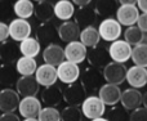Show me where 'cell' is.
I'll use <instances>...</instances> for the list:
<instances>
[{
    "label": "cell",
    "instance_id": "1",
    "mask_svg": "<svg viewBox=\"0 0 147 121\" xmlns=\"http://www.w3.org/2000/svg\"><path fill=\"white\" fill-rule=\"evenodd\" d=\"M119 4L120 5L117 7L115 19L121 26H125V27L136 26L138 17H140L137 1H134V0H120Z\"/></svg>",
    "mask_w": 147,
    "mask_h": 121
},
{
    "label": "cell",
    "instance_id": "2",
    "mask_svg": "<svg viewBox=\"0 0 147 121\" xmlns=\"http://www.w3.org/2000/svg\"><path fill=\"white\" fill-rule=\"evenodd\" d=\"M103 75L101 70L94 67H88L80 73V84L85 89L86 93H93L102 88L103 85Z\"/></svg>",
    "mask_w": 147,
    "mask_h": 121
},
{
    "label": "cell",
    "instance_id": "3",
    "mask_svg": "<svg viewBox=\"0 0 147 121\" xmlns=\"http://www.w3.org/2000/svg\"><path fill=\"white\" fill-rule=\"evenodd\" d=\"M81 114L89 120H96L99 117H103L106 114V106L99 99L98 95H89L85 98L83 104L80 106Z\"/></svg>",
    "mask_w": 147,
    "mask_h": 121
},
{
    "label": "cell",
    "instance_id": "4",
    "mask_svg": "<svg viewBox=\"0 0 147 121\" xmlns=\"http://www.w3.org/2000/svg\"><path fill=\"white\" fill-rule=\"evenodd\" d=\"M127 70L124 65L121 63H116V62H109L105 68L102 70V75L103 79L107 84H112V85H117L123 84L125 81L127 77Z\"/></svg>",
    "mask_w": 147,
    "mask_h": 121
},
{
    "label": "cell",
    "instance_id": "5",
    "mask_svg": "<svg viewBox=\"0 0 147 121\" xmlns=\"http://www.w3.org/2000/svg\"><path fill=\"white\" fill-rule=\"evenodd\" d=\"M109 56L110 59L112 62L116 63H121L124 65L127 61L130 59L132 57V46L124 40V39H119V40L111 43V45L109 46Z\"/></svg>",
    "mask_w": 147,
    "mask_h": 121
},
{
    "label": "cell",
    "instance_id": "6",
    "mask_svg": "<svg viewBox=\"0 0 147 121\" xmlns=\"http://www.w3.org/2000/svg\"><path fill=\"white\" fill-rule=\"evenodd\" d=\"M98 32L101 39H103L105 41L114 43V41L119 40L120 35H121V25L114 17L106 18V19H103L99 23Z\"/></svg>",
    "mask_w": 147,
    "mask_h": 121
},
{
    "label": "cell",
    "instance_id": "7",
    "mask_svg": "<svg viewBox=\"0 0 147 121\" xmlns=\"http://www.w3.org/2000/svg\"><path fill=\"white\" fill-rule=\"evenodd\" d=\"M63 93V101L66 102L69 106H74V107H79L83 104V102L86 98V91L83 88L80 83H74L67 85L66 88L62 90Z\"/></svg>",
    "mask_w": 147,
    "mask_h": 121
},
{
    "label": "cell",
    "instance_id": "8",
    "mask_svg": "<svg viewBox=\"0 0 147 121\" xmlns=\"http://www.w3.org/2000/svg\"><path fill=\"white\" fill-rule=\"evenodd\" d=\"M21 102V97L12 88H4L0 90V112L13 114L18 110Z\"/></svg>",
    "mask_w": 147,
    "mask_h": 121
},
{
    "label": "cell",
    "instance_id": "9",
    "mask_svg": "<svg viewBox=\"0 0 147 121\" xmlns=\"http://www.w3.org/2000/svg\"><path fill=\"white\" fill-rule=\"evenodd\" d=\"M32 28H31V23L27 19H20L16 18L9 23V38L13 41H21L26 40L27 38L31 36Z\"/></svg>",
    "mask_w": 147,
    "mask_h": 121
},
{
    "label": "cell",
    "instance_id": "10",
    "mask_svg": "<svg viewBox=\"0 0 147 121\" xmlns=\"http://www.w3.org/2000/svg\"><path fill=\"white\" fill-rule=\"evenodd\" d=\"M35 34V39L39 41V44L48 46L51 44H54V40L58 38V27L52 21H49V22L40 23Z\"/></svg>",
    "mask_w": 147,
    "mask_h": 121
},
{
    "label": "cell",
    "instance_id": "11",
    "mask_svg": "<svg viewBox=\"0 0 147 121\" xmlns=\"http://www.w3.org/2000/svg\"><path fill=\"white\" fill-rule=\"evenodd\" d=\"M80 68L79 65L71 63L69 61H65L57 67V77L66 85L74 84L80 79Z\"/></svg>",
    "mask_w": 147,
    "mask_h": 121
},
{
    "label": "cell",
    "instance_id": "12",
    "mask_svg": "<svg viewBox=\"0 0 147 121\" xmlns=\"http://www.w3.org/2000/svg\"><path fill=\"white\" fill-rule=\"evenodd\" d=\"M41 102L36 97H27L21 98L18 111L23 119H38L39 114L41 111Z\"/></svg>",
    "mask_w": 147,
    "mask_h": 121
},
{
    "label": "cell",
    "instance_id": "13",
    "mask_svg": "<svg viewBox=\"0 0 147 121\" xmlns=\"http://www.w3.org/2000/svg\"><path fill=\"white\" fill-rule=\"evenodd\" d=\"M40 85L38 84L35 76H21L16 83V91L22 98L27 97H36L39 93Z\"/></svg>",
    "mask_w": 147,
    "mask_h": 121
},
{
    "label": "cell",
    "instance_id": "14",
    "mask_svg": "<svg viewBox=\"0 0 147 121\" xmlns=\"http://www.w3.org/2000/svg\"><path fill=\"white\" fill-rule=\"evenodd\" d=\"M75 21L74 22L79 26L80 30H84V28L88 27H94V25L97 23V19H98V14H97L96 9L90 5L85 8H80L78 12H75V15H74Z\"/></svg>",
    "mask_w": 147,
    "mask_h": 121
},
{
    "label": "cell",
    "instance_id": "15",
    "mask_svg": "<svg viewBox=\"0 0 147 121\" xmlns=\"http://www.w3.org/2000/svg\"><path fill=\"white\" fill-rule=\"evenodd\" d=\"M142 95L143 94L138 89H125L124 91H121V98H120L121 107L127 112H132L134 110L140 108L141 104H142Z\"/></svg>",
    "mask_w": 147,
    "mask_h": 121
},
{
    "label": "cell",
    "instance_id": "16",
    "mask_svg": "<svg viewBox=\"0 0 147 121\" xmlns=\"http://www.w3.org/2000/svg\"><path fill=\"white\" fill-rule=\"evenodd\" d=\"M35 79L39 85L44 86V88L56 85V81L58 80V77H57V68L53 67V66L47 65V63L38 66V70L35 72Z\"/></svg>",
    "mask_w": 147,
    "mask_h": 121
},
{
    "label": "cell",
    "instance_id": "17",
    "mask_svg": "<svg viewBox=\"0 0 147 121\" xmlns=\"http://www.w3.org/2000/svg\"><path fill=\"white\" fill-rule=\"evenodd\" d=\"M98 97L105 106H111L115 107L120 102L121 98V90L117 85H112V84H103L102 88L98 90Z\"/></svg>",
    "mask_w": 147,
    "mask_h": 121
},
{
    "label": "cell",
    "instance_id": "18",
    "mask_svg": "<svg viewBox=\"0 0 147 121\" xmlns=\"http://www.w3.org/2000/svg\"><path fill=\"white\" fill-rule=\"evenodd\" d=\"M86 59H88L90 67H94L97 70H103L105 66L110 62L109 50L105 46H96L88 50L86 53Z\"/></svg>",
    "mask_w": 147,
    "mask_h": 121
},
{
    "label": "cell",
    "instance_id": "19",
    "mask_svg": "<svg viewBox=\"0 0 147 121\" xmlns=\"http://www.w3.org/2000/svg\"><path fill=\"white\" fill-rule=\"evenodd\" d=\"M125 81L130 85V88L138 89L147 85V68L138 67V66H132L127 70V77Z\"/></svg>",
    "mask_w": 147,
    "mask_h": 121
},
{
    "label": "cell",
    "instance_id": "20",
    "mask_svg": "<svg viewBox=\"0 0 147 121\" xmlns=\"http://www.w3.org/2000/svg\"><path fill=\"white\" fill-rule=\"evenodd\" d=\"M43 59L47 65L53 66V67H58L62 62H65V49L58 44H51V45L45 46L43 50Z\"/></svg>",
    "mask_w": 147,
    "mask_h": 121
},
{
    "label": "cell",
    "instance_id": "21",
    "mask_svg": "<svg viewBox=\"0 0 147 121\" xmlns=\"http://www.w3.org/2000/svg\"><path fill=\"white\" fill-rule=\"evenodd\" d=\"M65 49V59L71 63L79 65L86 59V53L88 49L80 43V41H74L66 45Z\"/></svg>",
    "mask_w": 147,
    "mask_h": 121
},
{
    "label": "cell",
    "instance_id": "22",
    "mask_svg": "<svg viewBox=\"0 0 147 121\" xmlns=\"http://www.w3.org/2000/svg\"><path fill=\"white\" fill-rule=\"evenodd\" d=\"M20 58V46L14 41L7 40L0 44V61L3 65H13Z\"/></svg>",
    "mask_w": 147,
    "mask_h": 121
},
{
    "label": "cell",
    "instance_id": "23",
    "mask_svg": "<svg viewBox=\"0 0 147 121\" xmlns=\"http://www.w3.org/2000/svg\"><path fill=\"white\" fill-rule=\"evenodd\" d=\"M80 31L81 30L74 21H67L58 26V39H61L66 44L74 43V41H78Z\"/></svg>",
    "mask_w": 147,
    "mask_h": 121
},
{
    "label": "cell",
    "instance_id": "24",
    "mask_svg": "<svg viewBox=\"0 0 147 121\" xmlns=\"http://www.w3.org/2000/svg\"><path fill=\"white\" fill-rule=\"evenodd\" d=\"M62 101H63V93H62V89L59 86L52 85L41 91V103L45 104V107H54L56 108Z\"/></svg>",
    "mask_w": 147,
    "mask_h": 121
},
{
    "label": "cell",
    "instance_id": "25",
    "mask_svg": "<svg viewBox=\"0 0 147 121\" xmlns=\"http://www.w3.org/2000/svg\"><path fill=\"white\" fill-rule=\"evenodd\" d=\"M34 14H35L36 19L40 21L41 23L52 21V18L54 17V3L49 1V0L38 1L34 8Z\"/></svg>",
    "mask_w": 147,
    "mask_h": 121
},
{
    "label": "cell",
    "instance_id": "26",
    "mask_svg": "<svg viewBox=\"0 0 147 121\" xmlns=\"http://www.w3.org/2000/svg\"><path fill=\"white\" fill-rule=\"evenodd\" d=\"M75 15V7L70 0H59L54 4V17L67 22Z\"/></svg>",
    "mask_w": 147,
    "mask_h": 121
},
{
    "label": "cell",
    "instance_id": "27",
    "mask_svg": "<svg viewBox=\"0 0 147 121\" xmlns=\"http://www.w3.org/2000/svg\"><path fill=\"white\" fill-rule=\"evenodd\" d=\"M17 73L21 76H34L38 70V63L35 58H27V57H20L14 65Z\"/></svg>",
    "mask_w": 147,
    "mask_h": 121
},
{
    "label": "cell",
    "instance_id": "28",
    "mask_svg": "<svg viewBox=\"0 0 147 121\" xmlns=\"http://www.w3.org/2000/svg\"><path fill=\"white\" fill-rule=\"evenodd\" d=\"M80 43L83 44L85 48H96L98 46L99 40H101V36H99L98 32V28L96 27H88V28H84V30L80 31Z\"/></svg>",
    "mask_w": 147,
    "mask_h": 121
},
{
    "label": "cell",
    "instance_id": "29",
    "mask_svg": "<svg viewBox=\"0 0 147 121\" xmlns=\"http://www.w3.org/2000/svg\"><path fill=\"white\" fill-rule=\"evenodd\" d=\"M20 53L22 54V57H27V58H35L40 53L41 45L39 44V41L35 38H27L26 40L20 43Z\"/></svg>",
    "mask_w": 147,
    "mask_h": 121
},
{
    "label": "cell",
    "instance_id": "30",
    "mask_svg": "<svg viewBox=\"0 0 147 121\" xmlns=\"http://www.w3.org/2000/svg\"><path fill=\"white\" fill-rule=\"evenodd\" d=\"M17 71L13 65L0 66V85L5 88H12L17 83Z\"/></svg>",
    "mask_w": 147,
    "mask_h": 121
},
{
    "label": "cell",
    "instance_id": "31",
    "mask_svg": "<svg viewBox=\"0 0 147 121\" xmlns=\"http://www.w3.org/2000/svg\"><path fill=\"white\" fill-rule=\"evenodd\" d=\"M117 1L114 0H101V1H96L94 3V9H96L98 17H105L106 18H111V15L116 14L117 10Z\"/></svg>",
    "mask_w": 147,
    "mask_h": 121
},
{
    "label": "cell",
    "instance_id": "32",
    "mask_svg": "<svg viewBox=\"0 0 147 121\" xmlns=\"http://www.w3.org/2000/svg\"><path fill=\"white\" fill-rule=\"evenodd\" d=\"M34 8H35V4L30 0H18L13 5L16 15L20 19H28L34 14Z\"/></svg>",
    "mask_w": 147,
    "mask_h": 121
},
{
    "label": "cell",
    "instance_id": "33",
    "mask_svg": "<svg viewBox=\"0 0 147 121\" xmlns=\"http://www.w3.org/2000/svg\"><path fill=\"white\" fill-rule=\"evenodd\" d=\"M146 39V34H143L137 26H130L127 27L124 31V40L129 44L130 46H137L142 44Z\"/></svg>",
    "mask_w": 147,
    "mask_h": 121
},
{
    "label": "cell",
    "instance_id": "34",
    "mask_svg": "<svg viewBox=\"0 0 147 121\" xmlns=\"http://www.w3.org/2000/svg\"><path fill=\"white\" fill-rule=\"evenodd\" d=\"M134 66L147 68V43H142L137 46L132 48V57Z\"/></svg>",
    "mask_w": 147,
    "mask_h": 121
},
{
    "label": "cell",
    "instance_id": "35",
    "mask_svg": "<svg viewBox=\"0 0 147 121\" xmlns=\"http://www.w3.org/2000/svg\"><path fill=\"white\" fill-rule=\"evenodd\" d=\"M61 121H83L80 107L67 106L61 112Z\"/></svg>",
    "mask_w": 147,
    "mask_h": 121
},
{
    "label": "cell",
    "instance_id": "36",
    "mask_svg": "<svg viewBox=\"0 0 147 121\" xmlns=\"http://www.w3.org/2000/svg\"><path fill=\"white\" fill-rule=\"evenodd\" d=\"M39 121H61V112L54 107H44L38 116Z\"/></svg>",
    "mask_w": 147,
    "mask_h": 121
},
{
    "label": "cell",
    "instance_id": "37",
    "mask_svg": "<svg viewBox=\"0 0 147 121\" xmlns=\"http://www.w3.org/2000/svg\"><path fill=\"white\" fill-rule=\"evenodd\" d=\"M109 121H129V115L123 107H114L107 112Z\"/></svg>",
    "mask_w": 147,
    "mask_h": 121
},
{
    "label": "cell",
    "instance_id": "38",
    "mask_svg": "<svg viewBox=\"0 0 147 121\" xmlns=\"http://www.w3.org/2000/svg\"><path fill=\"white\" fill-rule=\"evenodd\" d=\"M129 121H147V110L145 107L134 110L129 114Z\"/></svg>",
    "mask_w": 147,
    "mask_h": 121
},
{
    "label": "cell",
    "instance_id": "39",
    "mask_svg": "<svg viewBox=\"0 0 147 121\" xmlns=\"http://www.w3.org/2000/svg\"><path fill=\"white\" fill-rule=\"evenodd\" d=\"M9 39V25L5 22H0V44Z\"/></svg>",
    "mask_w": 147,
    "mask_h": 121
},
{
    "label": "cell",
    "instance_id": "40",
    "mask_svg": "<svg viewBox=\"0 0 147 121\" xmlns=\"http://www.w3.org/2000/svg\"><path fill=\"white\" fill-rule=\"evenodd\" d=\"M137 27L140 28L143 34H147V14H145V13L140 14L138 21H137Z\"/></svg>",
    "mask_w": 147,
    "mask_h": 121
},
{
    "label": "cell",
    "instance_id": "41",
    "mask_svg": "<svg viewBox=\"0 0 147 121\" xmlns=\"http://www.w3.org/2000/svg\"><path fill=\"white\" fill-rule=\"evenodd\" d=\"M0 121H21V120H20V116L13 112V114H3V115H0Z\"/></svg>",
    "mask_w": 147,
    "mask_h": 121
},
{
    "label": "cell",
    "instance_id": "42",
    "mask_svg": "<svg viewBox=\"0 0 147 121\" xmlns=\"http://www.w3.org/2000/svg\"><path fill=\"white\" fill-rule=\"evenodd\" d=\"M137 8H138V10H142L145 14H147V0H138Z\"/></svg>",
    "mask_w": 147,
    "mask_h": 121
},
{
    "label": "cell",
    "instance_id": "43",
    "mask_svg": "<svg viewBox=\"0 0 147 121\" xmlns=\"http://www.w3.org/2000/svg\"><path fill=\"white\" fill-rule=\"evenodd\" d=\"M74 5H78V7L80 8H85L88 7V5H90V1L89 0H75V1H72Z\"/></svg>",
    "mask_w": 147,
    "mask_h": 121
},
{
    "label": "cell",
    "instance_id": "44",
    "mask_svg": "<svg viewBox=\"0 0 147 121\" xmlns=\"http://www.w3.org/2000/svg\"><path fill=\"white\" fill-rule=\"evenodd\" d=\"M142 103H143V106H145V108L147 110V91L142 95Z\"/></svg>",
    "mask_w": 147,
    "mask_h": 121
},
{
    "label": "cell",
    "instance_id": "45",
    "mask_svg": "<svg viewBox=\"0 0 147 121\" xmlns=\"http://www.w3.org/2000/svg\"><path fill=\"white\" fill-rule=\"evenodd\" d=\"M90 121H109L107 119H105V117H99V119H96V120H90Z\"/></svg>",
    "mask_w": 147,
    "mask_h": 121
},
{
    "label": "cell",
    "instance_id": "46",
    "mask_svg": "<svg viewBox=\"0 0 147 121\" xmlns=\"http://www.w3.org/2000/svg\"><path fill=\"white\" fill-rule=\"evenodd\" d=\"M23 121H39L38 119H25Z\"/></svg>",
    "mask_w": 147,
    "mask_h": 121
},
{
    "label": "cell",
    "instance_id": "47",
    "mask_svg": "<svg viewBox=\"0 0 147 121\" xmlns=\"http://www.w3.org/2000/svg\"><path fill=\"white\" fill-rule=\"evenodd\" d=\"M0 90H1V89H0Z\"/></svg>",
    "mask_w": 147,
    "mask_h": 121
}]
</instances>
